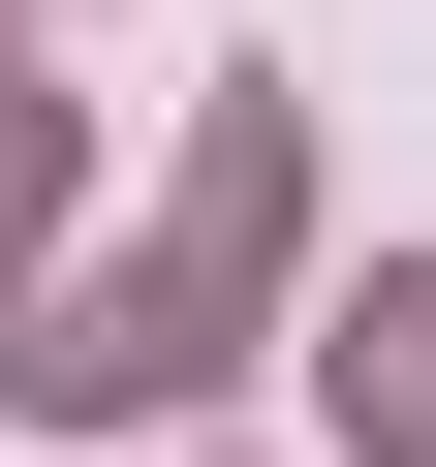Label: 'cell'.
<instances>
[{
    "label": "cell",
    "instance_id": "cell-1",
    "mask_svg": "<svg viewBox=\"0 0 436 467\" xmlns=\"http://www.w3.org/2000/svg\"><path fill=\"white\" fill-rule=\"evenodd\" d=\"M343 405H374V436H436V281H374V343H343Z\"/></svg>",
    "mask_w": 436,
    "mask_h": 467
}]
</instances>
